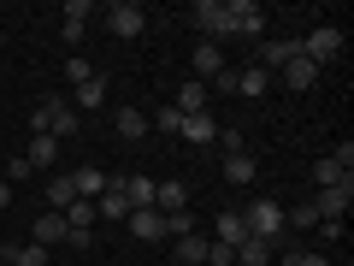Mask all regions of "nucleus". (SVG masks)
Listing matches in <instances>:
<instances>
[{"instance_id":"obj_21","label":"nucleus","mask_w":354,"mask_h":266,"mask_svg":"<svg viewBox=\"0 0 354 266\" xmlns=\"http://www.w3.org/2000/svg\"><path fill=\"white\" fill-rule=\"evenodd\" d=\"M118 136L142 142V136H148V113H142V107H118Z\"/></svg>"},{"instance_id":"obj_38","label":"nucleus","mask_w":354,"mask_h":266,"mask_svg":"<svg viewBox=\"0 0 354 266\" xmlns=\"http://www.w3.org/2000/svg\"><path fill=\"white\" fill-rule=\"evenodd\" d=\"M0 266H12V260H0Z\"/></svg>"},{"instance_id":"obj_10","label":"nucleus","mask_w":354,"mask_h":266,"mask_svg":"<svg viewBox=\"0 0 354 266\" xmlns=\"http://www.w3.org/2000/svg\"><path fill=\"white\" fill-rule=\"evenodd\" d=\"M278 77H283V83H290V89H295V95H301V89H313V83H319V65H313V60H307V53H301V48H295V53H290V60H283V71H278Z\"/></svg>"},{"instance_id":"obj_24","label":"nucleus","mask_w":354,"mask_h":266,"mask_svg":"<svg viewBox=\"0 0 354 266\" xmlns=\"http://www.w3.org/2000/svg\"><path fill=\"white\" fill-rule=\"evenodd\" d=\"M24 160H30V172H36V166H53V160H59V142H53V136H30Z\"/></svg>"},{"instance_id":"obj_22","label":"nucleus","mask_w":354,"mask_h":266,"mask_svg":"<svg viewBox=\"0 0 354 266\" xmlns=\"http://www.w3.org/2000/svg\"><path fill=\"white\" fill-rule=\"evenodd\" d=\"M266 89H272V71H260V65H248V71H236V95H248V101H260Z\"/></svg>"},{"instance_id":"obj_28","label":"nucleus","mask_w":354,"mask_h":266,"mask_svg":"<svg viewBox=\"0 0 354 266\" xmlns=\"http://www.w3.org/2000/svg\"><path fill=\"white\" fill-rule=\"evenodd\" d=\"M88 18H95V6H88V0H65V12H59V24H65V30H83Z\"/></svg>"},{"instance_id":"obj_19","label":"nucleus","mask_w":354,"mask_h":266,"mask_svg":"<svg viewBox=\"0 0 354 266\" xmlns=\"http://www.w3.org/2000/svg\"><path fill=\"white\" fill-rule=\"evenodd\" d=\"M153 207H160V213H189V190H183V184H153Z\"/></svg>"},{"instance_id":"obj_37","label":"nucleus","mask_w":354,"mask_h":266,"mask_svg":"<svg viewBox=\"0 0 354 266\" xmlns=\"http://www.w3.org/2000/svg\"><path fill=\"white\" fill-rule=\"evenodd\" d=\"M6 202H12V184H6V177H0V207H6Z\"/></svg>"},{"instance_id":"obj_11","label":"nucleus","mask_w":354,"mask_h":266,"mask_svg":"<svg viewBox=\"0 0 354 266\" xmlns=\"http://www.w3.org/2000/svg\"><path fill=\"white\" fill-rule=\"evenodd\" d=\"M348 207H354V184H337V190H319L313 195V213L319 219H342Z\"/></svg>"},{"instance_id":"obj_5","label":"nucleus","mask_w":354,"mask_h":266,"mask_svg":"<svg viewBox=\"0 0 354 266\" xmlns=\"http://www.w3.org/2000/svg\"><path fill=\"white\" fill-rule=\"evenodd\" d=\"M106 30H113V36H142V30H148V12H142L136 0H118V6H106Z\"/></svg>"},{"instance_id":"obj_17","label":"nucleus","mask_w":354,"mask_h":266,"mask_svg":"<svg viewBox=\"0 0 354 266\" xmlns=\"http://www.w3.org/2000/svg\"><path fill=\"white\" fill-rule=\"evenodd\" d=\"M65 237H71L65 213H41V219H36V231H30V242H41V249H53V242H65Z\"/></svg>"},{"instance_id":"obj_14","label":"nucleus","mask_w":354,"mask_h":266,"mask_svg":"<svg viewBox=\"0 0 354 266\" xmlns=\"http://www.w3.org/2000/svg\"><path fill=\"white\" fill-rule=\"evenodd\" d=\"M183 142H195V148H207V142H218V125L213 113H183V130H177Z\"/></svg>"},{"instance_id":"obj_25","label":"nucleus","mask_w":354,"mask_h":266,"mask_svg":"<svg viewBox=\"0 0 354 266\" xmlns=\"http://www.w3.org/2000/svg\"><path fill=\"white\" fill-rule=\"evenodd\" d=\"M101 101H106V77L95 71V77H88V83H77V107H88V113H95V107H101Z\"/></svg>"},{"instance_id":"obj_32","label":"nucleus","mask_w":354,"mask_h":266,"mask_svg":"<svg viewBox=\"0 0 354 266\" xmlns=\"http://www.w3.org/2000/svg\"><path fill=\"white\" fill-rule=\"evenodd\" d=\"M165 237H195V213H165Z\"/></svg>"},{"instance_id":"obj_13","label":"nucleus","mask_w":354,"mask_h":266,"mask_svg":"<svg viewBox=\"0 0 354 266\" xmlns=\"http://www.w3.org/2000/svg\"><path fill=\"white\" fill-rule=\"evenodd\" d=\"M225 71V48L218 42H195V83H213Z\"/></svg>"},{"instance_id":"obj_8","label":"nucleus","mask_w":354,"mask_h":266,"mask_svg":"<svg viewBox=\"0 0 354 266\" xmlns=\"http://www.w3.org/2000/svg\"><path fill=\"white\" fill-rule=\"evenodd\" d=\"M195 30L201 42H225V0H195Z\"/></svg>"},{"instance_id":"obj_18","label":"nucleus","mask_w":354,"mask_h":266,"mask_svg":"<svg viewBox=\"0 0 354 266\" xmlns=\"http://www.w3.org/2000/svg\"><path fill=\"white\" fill-rule=\"evenodd\" d=\"M213 242H225V249H242V242H248V225H242V213H236V207H230V213H218Z\"/></svg>"},{"instance_id":"obj_1","label":"nucleus","mask_w":354,"mask_h":266,"mask_svg":"<svg viewBox=\"0 0 354 266\" xmlns=\"http://www.w3.org/2000/svg\"><path fill=\"white\" fill-rule=\"evenodd\" d=\"M242 225H248V237L283 242V202H272V195H260V202H248V213H242Z\"/></svg>"},{"instance_id":"obj_31","label":"nucleus","mask_w":354,"mask_h":266,"mask_svg":"<svg viewBox=\"0 0 354 266\" xmlns=\"http://www.w3.org/2000/svg\"><path fill=\"white\" fill-rule=\"evenodd\" d=\"M53 249H41V242H24V249H12V266H48Z\"/></svg>"},{"instance_id":"obj_7","label":"nucleus","mask_w":354,"mask_h":266,"mask_svg":"<svg viewBox=\"0 0 354 266\" xmlns=\"http://www.w3.org/2000/svg\"><path fill=\"white\" fill-rule=\"evenodd\" d=\"M124 225H130V237H136V242H165V213H160V207H136Z\"/></svg>"},{"instance_id":"obj_6","label":"nucleus","mask_w":354,"mask_h":266,"mask_svg":"<svg viewBox=\"0 0 354 266\" xmlns=\"http://www.w3.org/2000/svg\"><path fill=\"white\" fill-rule=\"evenodd\" d=\"M301 53H307V60H313V65H330V60H342V30H330V24H319L313 36L301 42Z\"/></svg>"},{"instance_id":"obj_34","label":"nucleus","mask_w":354,"mask_h":266,"mask_svg":"<svg viewBox=\"0 0 354 266\" xmlns=\"http://www.w3.org/2000/svg\"><path fill=\"white\" fill-rule=\"evenodd\" d=\"M278 260H283V266H330L325 254H307V249H283Z\"/></svg>"},{"instance_id":"obj_36","label":"nucleus","mask_w":354,"mask_h":266,"mask_svg":"<svg viewBox=\"0 0 354 266\" xmlns=\"http://www.w3.org/2000/svg\"><path fill=\"white\" fill-rule=\"evenodd\" d=\"M218 148H225V154H248V148H242V136H236V130H218Z\"/></svg>"},{"instance_id":"obj_39","label":"nucleus","mask_w":354,"mask_h":266,"mask_svg":"<svg viewBox=\"0 0 354 266\" xmlns=\"http://www.w3.org/2000/svg\"><path fill=\"white\" fill-rule=\"evenodd\" d=\"M278 266H283V260H278Z\"/></svg>"},{"instance_id":"obj_35","label":"nucleus","mask_w":354,"mask_h":266,"mask_svg":"<svg viewBox=\"0 0 354 266\" xmlns=\"http://www.w3.org/2000/svg\"><path fill=\"white\" fill-rule=\"evenodd\" d=\"M65 77H71V83H88V77H95V65H88L83 53H71V60H65Z\"/></svg>"},{"instance_id":"obj_30","label":"nucleus","mask_w":354,"mask_h":266,"mask_svg":"<svg viewBox=\"0 0 354 266\" xmlns=\"http://www.w3.org/2000/svg\"><path fill=\"white\" fill-rule=\"evenodd\" d=\"M153 130H160V136H177V130H183V113H177V107H153Z\"/></svg>"},{"instance_id":"obj_16","label":"nucleus","mask_w":354,"mask_h":266,"mask_svg":"<svg viewBox=\"0 0 354 266\" xmlns=\"http://www.w3.org/2000/svg\"><path fill=\"white\" fill-rule=\"evenodd\" d=\"M295 48H301V42H283V36H260V60H254V65H260V71H272V65H278V71H283V60H290Z\"/></svg>"},{"instance_id":"obj_26","label":"nucleus","mask_w":354,"mask_h":266,"mask_svg":"<svg viewBox=\"0 0 354 266\" xmlns=\"http://www.w3.org/2000/svg\"><path fill=\"white\" fill-rule=\"evenodd\" d=\"M225 184H236V190L254 184V160H248V154H230V160H225Z\"/></svg>"},{"instance_id":"obj_2","label":"nucleus","mask_w":354,"mask_h":266,"mask_svg":"<svg viewBox=\"0 0 354 266\" xmlns=\"http://www.w3.org/2000/svg\"><path fill=\"white\" fill-rule=\"evenodd\" d=\"M225 36H266V6L260 0H225Z\"/></svg>"},{"instance_id":"obj_29","label":"nucleus","mask_w":354,"mask_h":266,"mask_svg":"<svg viewBox=\"0 0 354 266\" xmlns=\"http://www.w3.org/2000/svg\"><path fill=\"white\" fill-rule=\"evenodd\" d=\"M177 260H183V266H201L207 260V237H177Z\"/></svg>"},{"instance_id":"obj_12","label":"nucleus","mask_w":354,"mask_h":266,"mask_svg":"<svg viewBox=\"0 0 354 266\" xmlns=\"http://www.w3.org/2000/svg\"><path fill=\"white\" fill-rule=\"evenodd\" d=\"M95 213H101L106 225H124V219L136 213V207L124 202V190H118V177H106V195H101V202H95Z\"/></svg>"},{"instance_id":"obj_9","label":"nucleus","mask_w":354,"mask_h":266,"mask_svg":"<svg viewBox=\"0 0 354 266\" xmlns=\"http://www.w3.org/2000/svg\"><path fill=\"white\" fill-rule=\"evenodd\" d=\"M290 249V242H266V237H248L236 249V266H278V254Z\"/></svg>"},{"instance_id":"obj_4","label":"nucleus","mask_w":354,"mask_h":266,"mask_svg":"<svg viewBox=\"0 0 354 266\" xmlns=\"http://www.w3.org/2000/svg\"><path fill=\"white\" fill-rule=\"evenodd\" d=\"M319 190H337V184H354V142H342V148H330L325 160L313 166Z\"/></svg>"},{"instance_id":"obj_20","label":"nucleus","mask_w":354,"mask_h":266,"mask_svg":"<svg viewBox=\"0 0 354 266\" xmlns=\"http://www.w3.org/2000/svg\"><path fill=\"white\" fill-rule=\"evenodd\" d=\"M71 202H77V184H71V172H53V177H48V207H53V213H65Z\"/></svg>"},{"instance_id":"obj_27","label":"nucleus","mask_w":354,"mask_h":266,"mask_svg":"<svg viewBox=\"0 0 354 266\" xmlns=\"http://www.w3.org/2000/svg\"><path fill=\"white\" fill-rule=\"evenodd\" d=\"M95 219H101L95 202H71V207H65V225H71V231H95Z\"/></svg>"},{"instance_id":"obj_15","label":"nucleus","mask_w":354,"mask_h":266,"mask_svg":"<svg viewBox=\"0 0 354 266\" xmlns=\"http://www.w3.org/2000/svg\"><path fill=\"white\" fill-rule=\"evenodd\" d=\"M71 184H77V202H101V195H106V172H101V166H77Z\"/></svg>"},{"instance_id":"obj_3","label":"nucleus","mask_w":354,"mask_h":266,"mask_svg":"<svg viewBox=\"0 0 354 266\" xmlns=\"http://www.w3.org/2000/svg\"><path fill=\"white\" fill-rule=\"evenodd\" d=\"M30 125H36V136H53V142H59V136H71V130H77V113L59 101V95H48V101L30 113Z\"/></svg>"},{"instance_id":"obj_23","label":"nucleus","mask_w":354,"mask_h":266,"mask_svg":"<svg viewBox=\"0 0 354 266\" xmlns=\"http://www.w3.org/2000/svg\"><path fill=\"white\" fill-rule=\"evenodd\" d=\"M177 113H207V83H195V77H189V83H183V89H177Z\"/></svg>"},{"instance_id":"obj_33","label":"nucleus","mask_w":354,"mask_h":266,"mask_svg":"<svg viewBox=\"0 0 354 266\" xmlns=\"http://www.w3.org/2000/svg\"><path fill=\"white\" fill-rule=\"evenodd\" d=\"M201 266H236V249H225V242L207 237V260H201Z\"/></svg>"}]
</instances>
